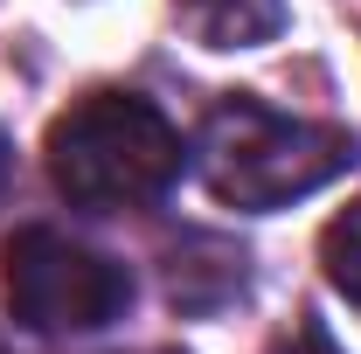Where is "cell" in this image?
<instances>
[{
	"instance_id": "6da1fadb",
	"label": "cell",
	"mask_w": 361,
	"mask_h": 354,
	"mask_svg": "<svg viewBox=\"0 0 361 354\" xmlns=\"http://www.w3.org/2000/svg\"><path fill=\"white\" fill-rule=\"evenodd\" d=\"M361 160L348 126L326 118H292L264 97H216L202 133H195V174L223 209H285L299 195H319Z\"/></svg>"
},
{
	"instance_id": "52a82bcc",
	"label": "cell",
	"mask_w": 361,
	"mask_h": 354,
	"mask_svg": "<svg viewBox=\"0 0 361 354\" xmlns=\"http://www.w3.org/2000/svg\"><path fill=\"white\" fill-rule=\"evenodd\" d=\"M7 174H14V146H7V133H0V195H7Z\"/></svg>"
},
{
	"instance_id": "277c9868",
	"label": "cell",
	"mask_w": 361,
	"mask_h": 354,
	"mask_svg": "<svg viewBox=\"0 0 361 354\" xmlns=\"http://www.w3.org/2000/svg\"><path fill=\"white\" fill-rule=\"evenodd\" d=\"M174 21L202 49H257L285 28V0H174Z\"/></svg>"
},
{
	"instance_id": "7a4b0ae2",
	"label": "cell",
	"mask_w": 361,
	"mask_h": 354,
	"mask_svg": "<svg viewBox=\"0 0 361 354\" xmlns=\"http://www.w3.org/2000/svg\"><path fill=\"white\" fill-rule=\"evenodd\" d=\"M49 153V181L63 202L118 216V209H146L180 181V146L174 118L139 97V90H90L77 97L42 139Z\"/></svg>"
},
{
	"instance_id": "3957f363",
	"label": "cell",
	"mask_w": 361,
	"mask_h": 354,
	"mask_svg": "<svg viewBox=\"0 0 361 354\" xmlns=\"http://www.w3.org/2000/svg\"><path fill=\"white\" fill-rule=\"evenodd\" d=\"M0 292H7V312L35 334H97L133 306L126 264H111L104 250H90L49 222H21L7 236Z\"/></svg>"
},
{
	"instance_id": "8992f818",
	"label": "cell",
	"mask_w": 361,
	"mask_h": 354,
	"mask_svg": "<svg viewBox=\"0 0 361 354\" xmlns=\"http://www.w3.org/2000/svg\"><path fill=\"white\" fill-rule=\"evenodd\" d=\"M271 354H341V348H334V334H326L319 319H299V326H292Z\"/></svg>"
},
{
	"instance_id": "5b68a950",
	"label": "cell",
	"mask_w": 361,
	"mask_h": 354,
	"mask_svg": "<svg viewBox=\"0 0 361 354\" xmlns=\"http://www.w3.org/2000/svg\"><path fill=\"white\" fill-rule=\"evenodd\" d=\"M319 271H326V285L348 306H361V202L341 209V216L319 229Z\"/></svg>"
}]
</instances>
